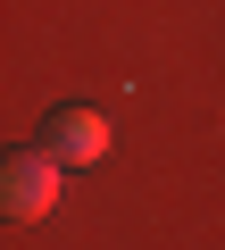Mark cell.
<instances>
[{
	"mask_svg": "<svg viewBox=\"0 0 225 250\" xmlns=\"http://www.w3.org/2000/svg\"><path fill=\"white\" fill-rule=\"evenodd\" d=\"M42 150H50L59 167H100V159H108V117H100V108H50Z\"/></svg>",
	"mask_w": 225,
	"mask_h": 250,
	"instance_id": "obj_2",
	"label": "cell"
},
{
	"mask_svg": "<svg viewBox=\"0 0 225 250\" xmlns=\"http://www.w3.org/2000/svg\"><path fill=\"white\" fill-rule=\"evenodd\" d=\"M59 159L34 142V150H9V159H0V208H9L17 225H42L50 208H59Z\"/></svg>",
	"mask_w": 225,
	"mask_h": 250,
	"instance_id": "obj_1",
	"label": "cell"
}]
</instances>
